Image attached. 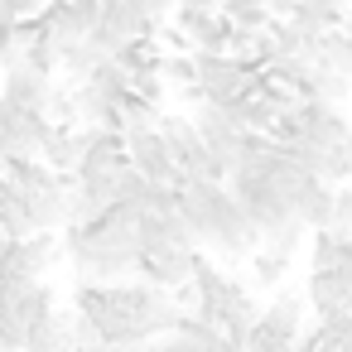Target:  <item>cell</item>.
Wrapping results in <instances>:
<instances>
[{"mask_svg": "<svg viewBox=\"0 0 352 352\" xmlns=\"http://www.w3.org/2000/svg\"><path fill=\"white\" fill-rule=\"evenodd\" d=\"M160 58H164V49H160L155 39H131V44H121V49L111 54V63H116L126 78H135V73H160Z\"/></svg>", "mask_w": 352, "mask_h": 352, "instance_id": "13", "label": "cell"}, {"mask_svg": "<svg viewBox=\"0 0 352 352\" xmlns=\"http://www.w3.org/2000/svg\"><path fill=\"white\" fill-rule=\"evenodd\" d=\"M97 338V347H116V352H135L155 338H169L184 314L169 294L150 289L145 280H121V285H78L73 304H68Z\"/></svg>", "mask_w": 352, "mask_h": 352, "instance_id": "1", "label": "cell"}, {"mask_svg": "<svg viewBox=\"0 0 352 352\" xmlns=\"http://www.w3.org/2000/svg\"><path fill=\"white\" fill-rule=\"evenodd\" d=\"M155 131H160V140H164V150H169L174 169L184 174V184H227V169H222V164H212V155L203 150V140H198V131H193V121H188V116L164 111V116L155 121Z\"/></svg>", "mask_w": 352, "mask_h": 352, "instance_id": "4", "label": "cell"}, {"mask_svg": "<svg viewBox=\"0 0 352 352\" xmlns=\"http://www.w3.org/2000/svg\"><path fill=\"white\" fill-rule=\"evenodd\" d=\"M49 92H54V82L49 78H34L30 68L6 73V82H0V102H6L10 111H30V116H44Z\"/></svg>", "mask_w": 352, "mask_h": 352, "instance_id": "9", "label": "cell"}, {"mask_svg": "<svg viewBox=\"0 0 352 352\" xmlns=\"http://www.w3.org/2000/svg\"><path fill=\"white\" fill-rule=\"evenodd\" d=\"M188 121H193V131H198L203 150L212 155V164H222V169L232 174V164L246 155V140H251V135H246L227 111H217V107H203V111H193Z\"/></svg>", "mask_w": 352, "mask_h": 352, "instance_id": "6", "label": "cell"}, {"mask_svg": "<svg viewBox=\"0 0 352 352\" xmlns=\"http://www.w3.org/2000/svg\"><path fill=\"white\" fill-rule=\"evenodd\" d=\"M54 285L49 280H15V285H0V338H6L10 352L25 347V333L54 314Z\"/></svg>", "mask_w": 352, "mask_h": 352, "instance_id": "3", "label": "cell"}, {"mask_svg": "<svg viewBox=\"0 0 352 352\" xmlns=\"http://www.w3.org/2000/svg\"><path fill=\"white\" fill-rule=\"evenodd\" d=\"M58 236H25V241H6L0 251V285H15V280H44V270L58 261Z\"/></svg>", "mask_w": 352, "mask_h": 352, "instance_id": "7", "label": "cell"}, {"mask_svg": "<svg viewBox=\"0 0 352 352\" xmlns=\"http://www.w3.org/2000/svg\"><path fill=\"white\" fill-rule=\"evenodd\" d=\"M20 352H73V318H68V309H54L49 318H39L25 333Z\"/></svg>", "mask_w": 352, "mask_h": 352, "instance_id": "12", "label": "cell"}, {"mask_svg": "<svg viewBox=\"0 0 352 352\" xmlns=\"http://www.w3.org/2000/svg\"><path fill=\"white\" fill-rule=\"evenodd\" d=\"M304 294L299 289H275V299L270 304H261V323L270 328V333H280V338H299L304 333Z\"/></svg>", "mask_w": 352, "mask_h": 352, "instance_id": "11", "label": "cell"}, {"mask_svg": "<svg viewBox=\"0 0 352 352\" xmlns=\"http://www.w3.org/2000/svg\"><path fill=\"white\" fill-rule=\"evenodd\" d=\"M347 102H352V78H347Z\"/></svg>", "mask_w": 352, "mask_h": 352, "instance_id": "22", "label": "cell"}, {"mask_svg": "<svg viewBox=\"0 0 352 352\" xmlns=\"http://www.w3.org/2000/svg\"><path fill=\"white\" fill-rule=\"evenodd\" d=\"M285 270H289V261H285V256H275V251H265V246H256V251H251V275H256V285H280V280H285Z\"/></svg>", "mask_w": 352, "mask_h": 352, "instance_id": "19", "label": "cell"}, {"mask_svg": "<svg viewBox=\"0 0 352 352\" xmlns=\"http://www.w3.org/2000/svg\"><path fill=\"white\" fill-rule=\"evenodd\" d=\"M126 140V160H131V169L145 179V184H160V188H184V174L174 169V160H169V150H164V140H160V131L155 126H145V131H131V135H121Z\"/></svg>", "mask_w": 352, "mask_h": 352, "instance_id": "5", "label": "cell"}, {"mask_svg": "<svg viewBox=\"0 0 352 352\" xmlns=\"http://www.w3.org/2000/svg\"><path fill=\"white\" fill-rule=\"evenodd\" d=\"M217 15H222L236 34H265V30H270V20H275V15H270V6H251V0H227Z\"/></svg>", "mask_w": 352, "mask_h": 352, "instance_id": "14", "label": "cell"}, {"mask_svg": "<svg viewBox=\"0 0 352 352\" xmlns=\"http://www.w3.org/2000/svg\"><path fill=\"white\" fill-rule=\"evenodd\" d=\"M174 208L184 217L193 246H208L222 261H251V251L261 246V232L251 227L241 203L227 193V184H184L174 193Z\"/></svg>", "mask_w": 352, "mask_h": 352, "instance_id": "2", "label": "cell"}, {"mask_svg": "<svg viewBox=\"0 0 352 352\" xmlns=\"http://www.w3.org/2000/svg\"><path fill=\"white\" fill-rule=\"evenodd\" d=\"M102 63H107V54H102L97 44H87V39H82V44H63V54H58V73H68L73 82H82V78H87L92 68H102Z\"/></svg>", "mask_w": 352, "mask_h": 352, "instance_id": "15", "label": "cell"}, {"mask_svg": "<svg viewBox=\"0 0 352 352\" xmlns=\"http://www.w3.org/2000/svg\"><path fill=\"white\" fill-rule=\"evenodd\" d=\"M338 261H342V232H333V227L314 232L309 236V270H338Z\"/></svg>", "mask_w": 352, "mask_h": 352, "instance_id": "17", "label": "cell"}, {"mask_svg": "<svg viewBox=\"0 0 352 352\" xmlns=\"http://www.w3.org/2000/svg\"><path fill=\"white\" fill-rule=\"evenodd\" d=\"M318 184H328V188H342V184H352V135L342 140V145H333L323 160H318V174H314Z\"/></svg>", "mask_w": 352, "mask_h": 352, "instance_id": "16", "label": "cell"}, {"mask_svg": "<svg viewBox=\"0 0 352 352\" xmlns=\"http://www.w3.org/2000/svg\"><path fill=\"white\" fill-rule=\"evenodd\" d=\"M289 212H294V222H299L304 232H323V227H333V188L318 184V179H304L299 193L289 198Z\"/></svg>", "mask_w": 352, "mask_h": 352, "instance_id": "10", "label": "cell"}, {"mask_svg": "<svg viewBox=\"0 0 352 352\" xmlns=\"http://www.w3.org/2000/svg\"><path fill=\"white\" fill-rule=\"evenodd\" d=\"M164 92H169V87L160 82V73H135V78H131V97H135L140 107H150V111L164 107Z\"/></svg>", "mask_w": 352, "mask_h": 352, "instance_id": "20", "label": "cell"}, {"mask_svg": "<svg viewBox=\"0 0 352 352\" xmlns=\"http://www.w3.org/2000/svg\"><path fill=\"white\" fill-rule=\"evenodd\" d=\"M338 352H352V333H347V338H342V342H338Z\"/></svg>", "mask_w": 352, "mask_h": 352, "instance_id": "21", "label": "cell"}, {"mask_svg": "<svg viewBox=\"0 0 352 352\" xmlns=\"http://www.w3.org/2000/svg\"><path fill=\"white\" fill-rule=\"evenodd\" d=\"M160 82L164 87H193L198 82V73H193V54H164L160 58Z\"/></svg>", "mask_w": 352, "mask_h": 352, "instance_id": "18", "label": "cell"}, {"mask_svg": "<svg viewBox=\"0 0 352 352\" xmlns=\"http://www.w3.org/2000/svg\"><path fill=\"white\" fill-rule=\"evenodd\" d=\"M299 294H304V309H314L318 323H323V318L342 314V304H347V294H352V280H347L342 270H309V280H304Z\"/></svg>", "mask_w": 352, "mask_h": 352, "instance_id": "8", "label": "cell"}]
</instances>
